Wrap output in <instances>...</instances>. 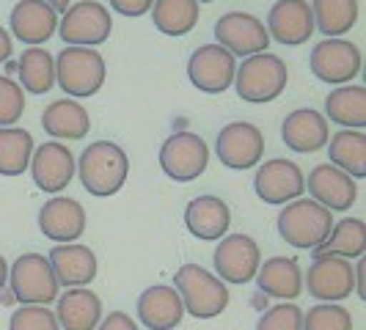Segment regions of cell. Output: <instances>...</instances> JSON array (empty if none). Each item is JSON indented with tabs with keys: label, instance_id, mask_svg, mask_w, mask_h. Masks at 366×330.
Here are the masks:
<instances>
[{
	"label": "cell",
	"instance_id": "277c9868",
	"mask_svg": "<svg viewBox=\"0 0 366 330\" xmlns=\"http://www.w3.org/2000/svg\"><path fill=\"white\" fill-rule=\"evenodd\" d=\"M333 229V212L312 199H295L278 215V234L287 245L314 251Z\"/></svg>",
	"mask_w": 366,
	"mask_h": 330
},
{
	"label": "cell",
	"instance_id": "d6986e66",
	"mask_svg": "<svg viewBox=\"0 0 366 330\" xmlns=\"http://www.w3.org/2000/svg\"><path fill=\"white\" fill-rule=\"evenodd\" d=\"M86 209L74 199L58 196L50 199L39 209V229L47 239H53L58 245H69L86 231Z\"/></svg>",
	"mask_w": 366,
	"mask_h": 330
},
{
	"label": "cell",
	"instance_id": "52a82bcc",
	"mask_svg": "<svg viewBox=\"0 0 366 330\" xmlns=\"http://www.w3.org/2000/svg\"><path fill=\"white\" fill-rule=\"evenodd\" d=\"M113 31L110 11L97 0H80L64 11V19L58 22V36L69 47H94L108 41Z\"/></svg>",
	"mask_w": 366,
	"mask_h": 330
},
{
	"label": "cell",
	"instance_id": "836d02e7",
	"mask_svg": "<svg viewBox=\"0 0 366 330\" xmlns=\"http://www.w3.org/2000/svg\"><path fill=\"white\" fill-rule=\"evenodd\" d=\"M19 83L31 94H47L55 86V58L44 47H28L19 55Z\"/></svg>",
	"mask_w": 366,
	"mask_h": 330
},
{
	"label": "cell",
	"instance_id": "e0dca14e",
	"mask_svg": "<svg viewBox=\"0 0 366 330\" xmlns=\"http://www.w3.org/2000/svg\"><path fill=\"white\" fill-rule=\"evenodd\" d=\"M28 168L34 174V182L39 190L61 193L74 179V154L69 151V146L50 141V144H41L39 149H34V157H31Z\"/></svg>",
	"mask_w": 366,
	"mask_h": 330
},
{
	"label": "cell",
	"instance_id": "83f0119b",
	"mask_svg": "<svg viewBox=\"0 0 366 330\" xmlns=\"http://www.w3.org/2000/svg\"><path fill=\"white\" fill-rule=\"evenodd\" d=\"M366 251V223L361 218H345L333 223L330 234L317 248H314V259H361Z\"/></svg>",
	"mask_w": 366,
	"mask_h": 330
},
{
	"label": "cell",
	"instance_id": "4fadbf2b",
	"mask_svg": "<svg viewBox=\"0 0 366 330\" xmlns=\"http://www.w3.org/2000/svg\"><path fill=\"white\" fill-rule=\"evenodd\" d=\"M303 286L320 303H339L355 292V267L347 259H314Z\"/></svg>",
	"mask_w": 366,
	"mask_h": 330
},
{
	"label": "cell",
	"instance_id": "30bf717a",
	"mask_svg": "<svg viewBox=\"0 0 366 330\" xmlns=\"http://www.w3.org/2000/svg\"><path fill=\"white\" fill-rule=\"evenodd\" d=\"M215 273L223 284H248L257 278V270L262 264V251L257 239L248 234H229L218 242L215 248Z\"/></svg>",
	"mask_w": 366,
	"mask_h": 330
},
{
	"label": "cell",
	"instance_id": "4dcf8cb0",
	"mask_svg": "<svg viewBox=\"0 0 366 330\" xmlns=\"http://www.w3.org/2000/svg\"><path fill=\"white\" fill-rule=\"evenodd\" d=\"M152 22L165 36H184L199 22V3L196 0H154Z\"/></svg>",
	"mask_w": 366,
	"mask_h": 330
},
{
	"label": "cell",
	"instance_id": "7a4b0ae2",
	"mask_svg": "<svg viewBox=\"0 0 366 330\" xmlns=\"http://www.w3.org/2000/svg\"><path fill=\"white\" fill-rule=\"evenodd\" d=\"M174 289L182 300V309L196 319H215L229 306L226 284L199 264H182L174 275Z\"/></svg>",
	"mask_w": 366,
	"mask_h": 330
},
{
	"label": "cell",
	"instance_id": "f546056e",
	"mask_svg": "<svg viewBox=\"0 0 366 330\" xmlns=\"http://www.w3.org/2000/svg\"><path fill=\"white\" fill-rule=\"evenodd\" d=\"M330 165L345 171L352 179L366 176V135L364 129H342L330 135L328 144Z\"/></svg>",
	"mask_w": 366,
	"mask_h": 330
},
{
	"label": "cell",
	"instance_id": "8992f818",
	"mask_svg": "<svg viewBox=\"0 0 366 330\" xmlns=\"http://www.w3.org/2000/svg\"><path fill=\"white\" fill-rule=\"evenodd\" d=\"M6 284L11 286V297L22 306H47L58 300V289H61L50 261L41 254H22L11 264Z\"/></svg>",
	"mask_w": 366,
	"mask_h": 330
},
{
	"label": "cell",
	"instance_id": "ab89813d",
	"mask_svg": "<svg viewBox=\"0 0 366 330\" xmlns=\"http://www.w3.org/2000/svg\"><path fill=\"white\" fill-rule=\"evenodd\" d=\"M94 330H141V328L135 325V319H129V314L110 311L108 316H102V322Z\"/></svg>",
	"mask_w": 366,
	"mask_h": 330
},
{
	"label": "cell",
	"instance_id": "ac0fdd59",
	"mask_svg": "<svg viewBox=\"0 0 366 330\" xmlns=\"http://www.w3.org/2000/svg\"><path fill=\"white\" fill-rule=\"evenodd\" d=\"M314 34V17L312 6L306 0H278L273 3L270 14H267V36L297 47Z\"/></svg>",
	"mask_w": 366,
	"mask_h": 330
},
{
	"label": "cell",
	"instance_id": "6da1fadb",
	"mask_svg": "<svg viewBox=\"0 0 366 330\" xmlns=\"http://www.w3.org/2000/svg\"><path fill=\"white\" fill-rule=\"evenodd\" d=\"M74 171L80 174V182L92 196L108 199V196H116L127 182L129 157L119 144L97 141V144L86 146V151L80 154V163L74 165Z\"/></svg>",
	"mask_w": 366,
	"mask_h": 330
},
{
	"label": "cell",
	"instance_id": "1f68e13d",
	"mask_svg": "<svg viewBox=\"0 0 366 330\" xmlns=\"http://www.w3.org/2000/svg\"><path fill=\"white\" fill-rule=\"evenodd\" d=\"M309 6L314 28H320L325 39H342L358 22V0H314Z\"/></svg>",
	"mask_w": 366,
	"mask_h": 330
},
{
	"label": "cell",
	"instance_id": "603a6c76",
	"mask_svg": "<svg viewBox=\"0 0 366 330\" xmlns=\"http://www.w3.org/2000/svg\"><path fill=\"white\" fill-rule=\"evenodd\" d=\"M184 226L193 237L204 239V242H215V239L226 237V231L232 226V212L218 196H199L184 209Z\"/></svg>",
	"mask_w": 366,
	"mask_h": 330
},
{
	"label": "cell",
	"instance_id": "5b68a950",
	"mask_svg": "<svg viewBox=\"0 0 366 330\" xmlns=\"http://www.w3.org/2000/svg\"><path fill=\"white\" fill-rule=\"evenodd\" d=\"M287 64L270 53L248 55L234 72V89L245 102H273L287 89Z\"/></svg>",
	"mask_w": 366,
	"mask_h": 330
},
{
	"label": "cell",
	"instance_id": "74e56055",
	"mask_svg": "<svg viewBox=\"0 0 366 330\" xmlns=\"http://www.w3.org/2000/svg\"><path fill=\"white\" fill-rule=\"evenodd\" d=\"M9 330H61L58 328V319L50 309L44 306H22L11 314V322Z\"/></svg>",
	"mask_w": 366,
	"mask_h": 330
},
{
	"label": "cell",
	"instance_id": "484cf974",
	"mask_svg": "<svg viewBox=\"0 0 366 330\" xmlns=\"http://www.w3.org/2000/svg\"><path fill=\"white\" fill-rule=\"evenodd\" d=\"M58 31V14L44 3V0H19L11 11V34L36 47L44 44Z\"/></svg>",
	"mask_w": 366,
	"mask_h": 330
},
{
	"label": "cell",
	"instance_id": "d4e9b609",
	"mask_svg": "<svg viewBox=\"0 0 366 330\" xmlns=\"http://www.w3.org/2000/svg\"><path fill=\"white\" fill-rule=\"evenodd\" d=\"M184 316L182 300L174 286H149L138 297V319L149 330H174Z\"/></svg>",
	"mask_w": 366,
	"mask_h": 330
},
{
	"label": "cell",
	"instance_id": "5bb4252c",
	"mask_svg": "<svg viewBox=\"0 0 366 330\" xmlns=\"http://www.w3.org/2000/svg\"><path fill=\"white\" fill-rule=\"evenodd\" d=\"M215 44H220L226 53L232 55H257L264 53L270 36L267 28L262 25V19L245 11H229L215 22Z\"/></svg>",
	"mask_w": 366,
	"mask_h": 330
},
{
	"label": "cell",
	"instance_id": "8d00e7d4",
	"mask_svg": "<svg viewBox=\"0 0 366 330\" xmlns=\"http://www.w3.org/2000/svg\"><path fill=\"white\" fill-rule=\"evenodd\" d=\"M257 330H303V311L297 303H278L262 314Z\"/></svg>",
	"mask_w": 366,
	"mask_h": 330
},
{
	"label": "cell",
	"instance_id": "44dd1931",
	"mask_svg": "<svg viewBox=\"0 0 366 330\" xmlns=\"http://www.w3.org/2000/svg\"><path fill=\"white\" fill-rule=\"evenodd\" d=\"M50 267H53V275L58 281V286H89L94 278H97V256H94L92 248L86 245H77V242H69V245H55L50 251Z\"/></svg>",
	"mask_w": 366,
	"mask_h": 330
},
{
	"label": "cell",
	"instance_id": "e575fe53",
	"mask_svg": "<svg viewBox=\"0 0 366 330\" xmlns=\"http://www.w3.org/2000/svg\"><path fill=\"white\" fill-rule=\"evenodd\" d=\"M303 330H352V314L339 303H320L303 314Z\"/></svg>",
	"mask_w": 366,
	"mask_h": 330
},
{
	"label": "cell",
	"instance_id": "f35d334b",
	"mask_svg": "<svg viewBox=\"0 0 366 330\" xmlns=\"http://www.w3.org/2000/svg\"><path fill=\"white\" fill-rule=\"evenodd\" d=\"M110 9L124 14V17H144L147 11H152V3L154 0H108Z\"/></svg>",
	"mask_w": 366,
	"mask_h": 330
},
{
	"label": "cell",
	"instance_id": "7c38bea8",
	"mask_svg": "<svg viewBox=\"0 0 366 330\" xmlns=\"http://www.w3.org/2000/svg\"><path fill=\"white\" fill-rule=\"evenodd\" d=\"M234 55L226 53L220 44H204L187 61V77L204 94H223L234 83Z\"/></svg>",
	"mask_w": 366,
	"mask_h": 330
},
{
	"label": "cell",
	"instance_id": "b9f144b4",
	"mask_svg": "<svg viewBox=\"0 0 366 330\" xmlns=\"http://www.w3.org/2000/svg\"><path fill=\"white\" fill-rule=\"evenodd\" d=\"M11 50H14V44H11V34H6V31L0 28V64L11 55Z\"/></svg>",
	"mask_w": 366,
	"mask_h": 330
},
{
	"label": "cell",
	"instance_id": "60d3db41",
	"mask_svg": "<svg viewBox=\"0 0 366 330\" xmlns=\"http://www.w3.org/2000/svg\"><path fill=\"white\" fill-rule=\"evenodd\" d=\"M364 281H366V261H364V256H361L358 259V267H355V292H358V297H366Z\"/></svg>",
	"mask_w": 366,
	"mask_h": 330
},
{
	"label": "cell",
	"instance_id": "4316f807",
	"mask_svg": "<svg viewBox=\"0 0 366 330\" xmlns=\"http://www.w3.org/2000/svg\"><path fill=\"white\" fill-rule=\"evenodd\" d=\"M41 127L58 141H83L92 129V119L77 99H55L41 113Z\"/></svg>",
	"mask_w": 366,
	"mask_h": 330
},
{
	"label": "cell",
	"instance_id": "ba28073f",
	"mask_svg": "<svg viewBox=\"0 0 366 330\" xmlns=\"http://www.w3.org/2000/svg\"><path fill=\"white\" fill-rule=\"evenodd\" d=\"M209 163V146L196 132H174L160 146V168L174 182H193L199 179Z\"/></svg>",
	"mask_w": 366,
	"mask_h": 330
},
{
	"label": "cell",
	"instance_id": "3957f363",
	"mask_svg": "<svg viewBox=\"0 0 366 330\" xmlns=\"http://www.w3.org/2000/svg\"><path fill=\"white\" fill-rule=\"evenodd\" d=\"M105 77V58L92 47H64L55 55V83L72 99L94 96L102 89Z\"/></svg>",
	"mask_w": 366,
	"mask_h": 330
},
{
	"label": "cell",
	"instance_id": "d6a6232c",
	"mask_svg": "<svg viewBox=\"0 0 366 330\" xmlns=\"http://www.w3.org/2000/svg\"><path fill=\"white\" fill-rule=\"evenodd\" d=\"M34 138L28 129L0 127V174L3 176H19L28 171L34 157Z\"/></svg>",
	"mask_w": 366,
	"mask_h": 330
},
{
	"label": "cell",
	"instance_id": "cb8c5ba5",
	"mask_svg": "<svg viewBox=\"0 0 366 330\" xmlns=\"http://www.w3.org/2000/svg\"><path fill=\"white\" fill-rule=\"evenodd\" d=\"M55 319L64 330H94L102 322V300L86 286L66 289L55 300Z\"/></svg>",
	"mask_w": 366,
	"mask_h": 330
},
{
	"label": "cell",
	"instance_id": "f6af8a7d",
	"mask_svg": "<svg viewBox=\"0 0 366 330\" xmlns=\"http://www.w3.org/2000/svg\"><path fill=\"white\" fill-rule=\"evenodd\" d=\"M196 3H212V0H196Z\"/></svg>",
	"mask_w": 366,
	"mask_h": 330
},
{
	"label": "cell",
	"instance_id": "ffe728a7",
	"mask_svg": "<svg viewBox=\"0 0 366 330\" xmlns=\"http://www.w3.org/2000/svg\"><path fill=\"white\" fill-rule=\"evenodd\" d=\"M281 138H284V144L292 149V151H297V154H314V151L328 146L330 129H328L325 116H322L320 110L300 108V110H292V113L284 119V124H281Z\"/></svg>",
	"mask_w": 366,
	"mask_h": 330
},
{
	"label": "cell",
	"instance_id": "9c48e42d",
	"mask_svg": "<svg viewBox=\"0 0 366 330\" xmlns=\"http://www.w3.org/2000/svg\"><path fill=\"white\" fill-rule=\"evenodd\" d=\"M364 66L361 50L347 39H322L312 50V72L330 86H347Z\"/></svg>",
	"mask_w": 366,
	"mask_h": 330
},
{
	"label": "cell",
	"instance_id": "8fae6325",
	"mask_svg": "<svg viewBox=\"0 0 366 330\" xmlns=\"http://www.w3.org/2000/svg\"><path fill=\"white\" fill-rule=\"evenodd\" d=\"M215 154L226 168H234V171L254 168L262 163V154H264V135L248 121H232L218 132Z\"/></svg>",
	"mask_w": 366,
	"mask_h": 330
},
{
	"label": "cell",
	"instance_id": "7402d4cb",
	"mask_svg": "<svg viewBox=\"0 0 366 330\" xmlns=\"http://www.w3.org/2000/svg\"><path fill=\"white\" fill-rule=\"evenodd\" d=\"M254 281L259 286V294L275 297L281 303H292L295 297L303 294V273H300V264L295 259L273 256L262 261Z\"/></svg>",
	"mask_w": 366,
	"mask_h": 330
},
{
	"label": "cell",
	"instance_id": "f1b7e54d",
	"mask_svg": "<svg viewBox=\"0 0 366 330\" xmlns=\"http://www.w3.org/2000/svg\"><path fill=\"white\" fill-rule=\"evenodd\" d=\"M325 121L342 124L345 129L366 127V89L364 86H339L325 99Z\"/></svg>",
	"mask_w": 366,
	"mask_h": 330
},
{
	"label": "cell",
	"instance_id": "9a60e30c",
	"mask_svg": "<svg viewBox=\"0 0 366 330\" xmlns=\"http://www.w3.org/2000/svg\"><path fill=\"white\" fill-rule=\"evenodd\" d=\"M254 190L264 204H290L306 190V176L292 160H267L257 168Z\"/></svg>",
	"mask_w": 366,
	"mask_h": 330
},
{
	"label": "cell",
	"instance_id": "7bdbcfd3",
	"mask_svg": "<svg viewBox=\"0 0 366 330\" xmlns=\"http://www.w3.org/2000/svg\"><path fill=\"white\" fill-rule=\"evenodd\" d=\"M44 3H47V6H50V9H53L55 14H58V11H66V9H69V3H72V0H44Z\"/></svg>",
	"mask_w": 366,
	"mask_h": 330
},
{
	"label": "cell",
	"instance_id": "2e32d148",
	"mask_svg": "<svg viewBox=\"0 0 366 330\" xmlns=\"http://www.w3.org/2000/svg\"><path fill=\"white\" fill-rule=\"evenodd\" d=\"M306 190L312 193V201L325 206L328 212H345L358 199L355 179L328 163L312 168V174L306 179Z\"/></svg>",
	"mask_w": 366,
	"mask_h": 330
},
{
	"label": "cell",
	"instance_id": "d590c367",
	"mask_svg": "<svg viewBox=\"0 0 366 330\" xmlns=\"http://www.w3.org/2000/svg\"><path fill=\"white\" fill-rule=\"evenodd\" d=\"M25 113V91L17 80L0 74V127H11Z\"/></svg>",
	"mask_w": 366,
	"mask_h": 330
},
{
	"label": "cell",
	"instance_id": "ee69618b",
	"mask_svg": "<svg viewBox=\"0 0 366 330\" xmlns=\"http://www.w3.org/2000/svg\"><path fill=\"white\" fill-rule=\"evenodd\" d=\"M6 281H9V264H6V259L0 256V292H3Z\"/></svg>",
	"mask_w": 366,
	"mask_h": 330
}]
</instances>
